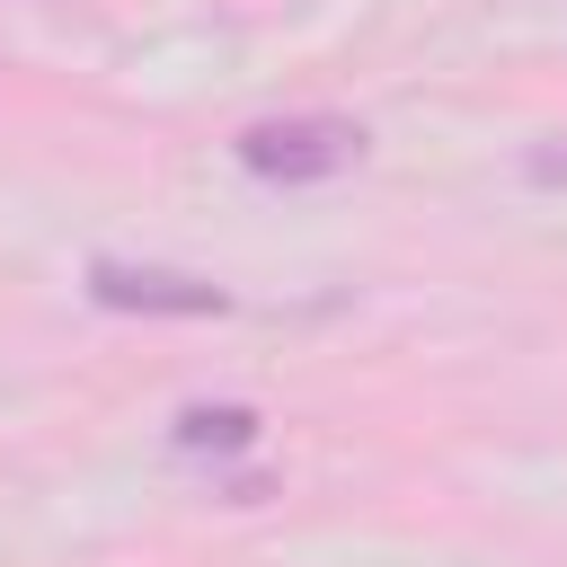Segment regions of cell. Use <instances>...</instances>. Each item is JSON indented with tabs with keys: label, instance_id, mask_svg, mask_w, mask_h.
Wrapping results in <instances>:
<instances>
[{
	"label": "cell",
	"instance_id": "obj_3",
	"mask_svg": "<svg viewBox=\"0 0 567 567\" xmlns=\"http://www.w3.org/2000/svg\"><path fill=\"white\" fill-rule=\"evenodd\" d=\"M168 434H177V452H239V443H257V408H230V399L221 408H186Z\"/></svg>",
	"mask_w": 567,
	"mask_h": 567
},
{
	"label": "cell",
	"instance_id": "obj_1",
	"mask_svg": "<svg viewBox=\"0 0 567 567\" xmlns=\"http://www.w3.org/2000/svg\"><path fill=\"white\" fill-rule=\"evenodd\" d=\"M354 159H363V124H346V115H266L239 133V168H257L275 186H310Z\"/></svg>",
	"mask_w": 567,
	"mask_h": 567
},
{
	"label": "cell",
	"instance_id": "obj_2",
	"mask_svg": "<svg viewBox=\"0 0 567 567\" xmlns=\"http://www.w3.org/2000/svg\"><path fill=\"white\" fill-rule=\"evenodd\" d=\"M89 301L142 310V319H221V310H230L221 284L177 275V266H124V257H97V266H89Z\"/></svg>",
	"mask_w": 567,
	"mask_h": 567
}]
</instances>
